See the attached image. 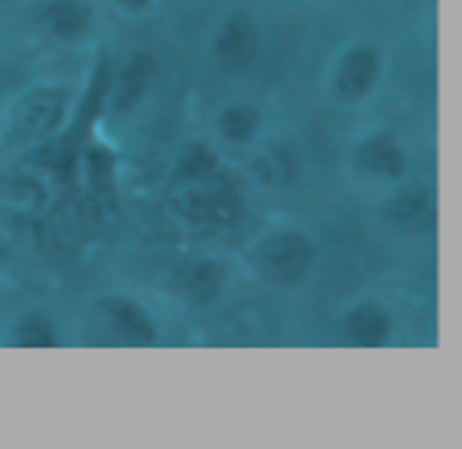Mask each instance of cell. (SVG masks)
Returning <instances> with one entry per match:
<instances>
[{
    "label": "cell",
    "mask_w": 462,
    "mask_h": 449,
    "mask_svg": "<svg viewBox=\"0 0 462 449\" xmlns=\"http://www.w3.org/2000/svg\"><path fill=\"white\" fill-rule=\"evenodd\" d=\"M260 111L254 108L251 102H235L218 115L216 127H218V136L231 146H247V142L257 136L260 130Z\"/></svg>",
    "instance_id": "15"
},
{
    "label": "cell",
    "mask_w": 462,
    "mask_h": 449,
    "mask_svg": "<svg viewBox=\"0 0 462 449\" xmlns=\"http://www.w3.org/2000/svg\"><path fill=\"white\" fill-rule=\"evenodd\" d=\"M39 23L45 32L58 41H79L92 32L96 10L89 0H51L39 14Z\"/></svg>",
    "instance_id": "10"
},
{
    "label": "cell",
    "mask_w": 462,
    "mask_h": 449,
    "mask_svg": "<svg viewBox=\"0 0 462 449\" xmlns=\"http://www.w3.org/2000/svg\"><path fill=\"white\" fill-rule=\"evenodd\" d=\"M7 247H10V238H7V232L0 228V251H7Z\"/></svg>",
    "instance_id": "18"
},
{
    "label": "cell",
    "mask_w": 462,
    "mask_h": 449,
    "mask_svg": "<svg viewBox=\"0 0 462 449\" xmlns=\"http://www.w3.org/2000/svg\"><path fill=\"white\" fill-rule=\"evenodd\" d=\"M155 77H159V60L152 54H134L127 64L117 70L115 79V108L117 111H134L143 102L149 89H152Z\"/></svg>",
    "instance_id": "12"
},
{
    "label": "cell",
    "mask_w": 462,
    "mask_h": 449,
    "mask_svg": "<svg viewBox=\"0 0 462 449\" xmlns=\"http://www.w3.org/2000/svg\"><path fill=\"white\" fill-rule=\"evenodd\" d=\"M117 4H121L124 14H134V16L146 14V10L152 7V0H117Z\"/></svg>",
    "instance_id": "17"
},
{
    "label": "cell",
    "mask_w": 462,
    "mask_h": 449,
    "mask_svg": "<svg viewBox=\"0 0 462 449\" xmlns=\"http://www.w3.org/2000/svg\"><path fill=\"white\" fill-rule=\"evenodd\" d=\"M298 152L291 142H270L251 161V171L266 187H289L298 178Z\"/></svg>",
    "instance_id": "13"
},
{
    "label": "cell",
    "mask_w": 462,
    "mask_h": 449,
    "mask_svg": "<svg viewBox=\"0 0 462 449\" xmlns=\"http://www.w3.org/2000/svg\"><path fill=\"white\" fill-rule=\"evenodd\" d=\"M386 218L402 232H424L437 222V193L421 184L402 187L386 206Z\"/></svg>",
    "instance_id": "11"
},
{
    "label": "cell",
    "mask_w": 462,
    "mask_h": 449,
    "mask_svg": "<svg viewBox=\"0 0 462 449\" xmlns=\"http://www.w3.org/2000/svg\"><path fill=\"white\" fill-rule=\"evenodd\" d=\"M257 45H260V35L251 16L231 14L218 26L216 41H212V54H216V64L222 70H241V67H247L254 60Z\"/></svg>",
    "instance_id": "6"
},
{
    "label": "cell",
    "mask_w": 462,
    "mask_h": 449,
    "mask_svg": "<svg viewBox=\"0 0 462 449\" xmlns=\"http://www.w3.org/2000/svg\"><path fill=\"white\" fill-rule=\"evenodd\" d=\"M67 111H70V96L67 89H54V86H39V89L26 92L16 102L14 111V130L20 140H48L60 130Z\"/></svg>",
    "instance_id": "4"
},
{
    "label": "cell",
    "mask_w": 462,
    "mask_h": 449,
    "mask_svg": "<svg viewBox=\"0 0 462 449\" xmlns=\"http://www.w3.org/2000/svg\"><path fill=\"white\" fill-rule=\"evenodd\" d=\"M355 168L374 180H399L409 171V155L390 130H374L355 146Z\"/></svg>",
    "instance_id": "5"
},
{
    "label": "cell",
    "mask_w": 462,
    "mask_h": 449,
    "mask_svg": "<svg viewBox=\"0 0 462 449\" xmlns=\"http://www.w3.org/2000/svg\"><path fill=\"white\" fill-rule=\"evenodd\" d=\"M171 209L180 222L203 232H222L238 222L241 215V193L225 180L218 171L216 178L199 180V184H174Z\"/></svg>",
    "instance_id": "1"
},
{
    "label": "cell",
    "mask_w": 462,
    "mask_h": 449,
    "mask_svg": "<svg viewBox=\"0 0 462 449\" xmlns=\"http://www.w3.org/2000/svg\"><path fill=\"white\" fill-rule=\"evenodd\" d=\"M168 285H171V291L180 301L212 304L222 295L225 266L216 263V260H193V263L178 266V270L171 272V279H168Z\"/></svg>",
    "instance_id": "8"
},
{
    "label": "cell",
    "mask_w": 462,
    "mask_h": 449,
    "mask_svg": "<svg viewBox=\"0 0 462 449\" xmlns=\"http://www.w3.org/2000/svg\"><path fill=\"white\" fill-rule=\"evenodd\" d=\"M342 339L355 348H383L393 339V316L380 301H358L342 316Z\"/></svg>",
    "instance_id": "7"
},
{
    "label": "cell",
    "mask_w": 462,
    "mask_h": 449,
    "mask_svg": "<svg viewBox=\"0 0 462 449\" xmlns=\"http://www.w3.org/2000/svg\"><path fill=\"white\" fill-rule=\"evenodd\" d=\"M314 257L317 247L308 234L298 228H279L254 247V270L279 289H295L310 272Z\"/></svg>",
    "instance_id": "2"
},
{
    "label": "cell",
    "mask_w": 462,
    "mask_h": 449,
    "mask_svg": "<svg viewBox=\"0 0 462 449\" xmlns=\"http://www.w3.org/2000/svg\"><path fill=\"white\" fill-rule=\"evenodd\" d=\"M222 171V165H218V152L209 146V142H187L184 149H180L178 161H174V174L171 180L174 184H199V180H209L216 178V174Z\"/></svg>",
    "instance_id": "14"
},
{
    "label": "cell",
    "mask_w": 462,
    "mask_h": 449,
    "mask_svg": "<svg viewBox=\"0 0 462 449\" xmlns=\"http://www.w3.org/2000/svg\"><path fill=\"white\" fill-rule=\"evenodd\" d=\"M383 73V54L371 41L352 45L348 51L339 54L333 70V96L342 105H361L380 83Z\"/></svg>",
    "instance_id": "3"
},
{
    "label": "cell",
    "mask_w": 462,
    "mask_h": 449,
    "mask_svg": "<svg viewBox=\"0 0 462 449\" xmlns=\"http://www.w3.org/2000/svg\"><path fill=\"white\" fill-rule=\"evenodd\" d=\"M105 320L115 326V333L124 342H134V345H155L159 342V326H155L152 316L143 310V304L130 301V298L111 295L98 301Z\"/></svg>",
    "instance_id": "9"
},
{
    "label": "cell",
    "mask_w": 462,
    "mask_h": 449,
    "mask_svg": "<svg viewBox=\"0 0 462 449\" xmlns=\"http://www.w3.org/2000/svg\"><path fill=\"white\" fill-rule=\"evenodd\" d=\"M58 329L48 316L42 314H26L14 326V345L20 348H58Z\"/></svg>",
    "instance_id": "16"
}]
</instances>
